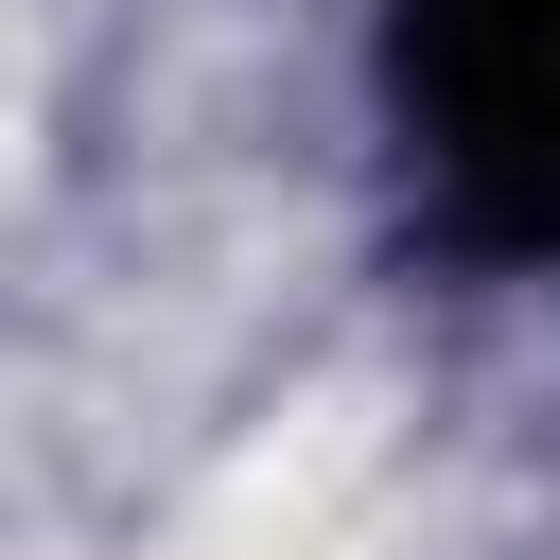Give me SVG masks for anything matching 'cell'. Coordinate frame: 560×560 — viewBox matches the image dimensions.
Here are the masks:
<instances>
[{"label": "cell", "mask_w": 560, "mask_h": 560, "mask_svg": "<svg viewBox=\"0 0 560 560\" xmlns=\"http://www.w3.org/2000/svg\"><path fill=\"white\" fill-rule=\"evenodd\" d=\"M420 140L472 228H560V0H420Z\"/></svg>", "instance_id": "1"}]
</instances>
